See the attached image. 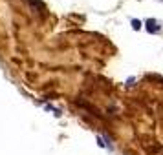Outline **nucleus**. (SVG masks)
Listing matches in <instances>:
<instances>
[{
  "mask_svg": "<svg viewBox=\"0 0 163 155\" xmlns=\"http://www.w3.org/2000/svg\"><path fill=\"white\" fill-rule=\"evenodd\" d=\"M145 24H147V31L148 33H159V26H158V22L154 18H148Z\"/></svg>",
  "mask_w": 163,
  "mask_h": 155,
  "instance_id": "f257e3e1",
  "label": "nucleus"
},
{
  "mask_svg": "<svg viewBox=\"0 0 163 155\" xmlns=\"http://www.w3.org/2000/svg\"><path fill=\"white\" fill-rule=\"evenodd\" d=\"M132 27H134V29H141V22L134 18V20H132Z\"/></svg>",
  "mask_w": 163,
  "mask_h": 155,
  "instance_id": "f03ea898",
  "label": "nucleus"
},
{
  "mask_svg": "<svg viewBox=\"0 0 163 155\" xmlns=\"http://www.w3.org/2000/svg\"><path fill=\"white\" fill-rule=\"evenodd\" d=\"M134 82H136V79H134V77H130V79L126 80V84H128V86H132V84H134Z\"/></svg>",
  "mask_w": 163,
  "mask_h": 155,
  "instance_id": "7ed1b4c3",
  "label": "nucleus"
}]
</instances>
